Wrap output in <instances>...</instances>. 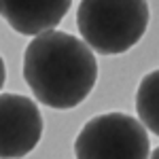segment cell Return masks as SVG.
I'll return each instance as SVG.
<instances>
[{"label":"cell","mask_w":159,"mask_h":159,"mask_svg":"<svg viewBox=\"0 0 159 159\" xmlns=\"http://www.w3.org/2000/svg\"><path fill=\"white\" fill-rule=\"evenodd\" d=\"M24 81L49 108L79 106L98 81V61L85 40L51 30L34 36L24 51Z\"/></svg>","instance_id":"obj_1"},{"label":"cell","mask_w":159,"mask_h":159,"mask_svg":"<svg viewBox=\"0 0 159 159\" xmlns=\"http://www.w3.org/2000/svg\"><path fill=\"white\" fill-rule=\"evenodd\" d=\"M2 117V159H21L30 155L43 136V115L38 106L25 96L2 93L0 100Z\"/></svg>","instance_id":"obj_4"},{"label":"cell","mask_w":159,"mask_h":159,"mask_svg":"<svg viewBox=\"0 0 159 159\" xmlns=\"http://www.w3.org/2000/svg\"><path fill=\"white\" fill-rule=\"evenodd\" d=\"M151 159H159V147L155 148V151H153V153H151Z\"/></svg>","instance_id":"obj_7"},{"label":"cell","mask_w":159,"mask_h":159,"mask_svg":"<svg viewBox=\"0 0 159 159\" xmlns=\"http://www.w3.org/2000/svg\"><path fill=\"white\" fill-rule=\"evenodd\" d=\"M136 112L148 132L159 136V68L142 76L136 91Z\"/></svg>","instance_id":"obj_6"},{"label":"cell","mask_w":159,"mask_h":159,"mask_svg":"<svg viewBox=\"0 0 159 159\" xmlns=\"http://www.w3.org/2000/svg\"><path fill=\"white\" fill-rule=\"evenodd\" d=\"M142 121L125 112H104L83 125L74 140L76 159H151Z\"/></svg>","instance_id":"obj_3"},{"label":"cell","mask_w":159,"mask_h":159,"mask_svg":"<svg viewBox=\"0 0 159 159\" xmlns=\"http://www.w3.org/2000/svg\"><path fill=\"white\" fill-rule=\"evenodd\" d=\"M70 7L72 0H0L4 21L24 36H40L55 30Z\"/></svg>","instance_id":"obj_5"},{"label":"cell","mask_w":159,"mask_h":159,"mask_svg":"<svg viewBox=\"0 0 159 159\" xmlns=\"http://www.w3.org/2000/svg\"><path fill=\"white\" fill-rule=\"evenodd\" d=\"M151 21L147 0H81L76 28L100 55H119L140 43Z\"/></svg>","instance_id":"obj_2"}]
</instances>
